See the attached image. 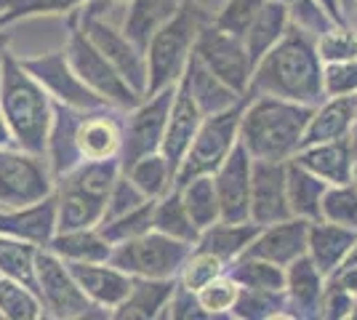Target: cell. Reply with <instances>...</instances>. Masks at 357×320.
I'll list each match as a JSON object with an SVG mask.
<instances>
[{"mask_svg":"<svg viewBox=\"0 0 357 320\" xmlns=\"http://www.w3.org/2000/svg\"><path fill=\"white\" fill-rule=\"evenodd\" d=\"M120 174H123V168H120L118 158H112V160H80L73 171L59 176L56 184H70V187H77V190H86L91 195L107 198L109 187L115 184Z\"/></svg>","mask_w":357,"mask_h":320,"instance_id":"obj_37","label":"cell"},{"mask_svg":"<svg viewBox=\"0 0 357 320\" xmlns=\"http://www.w3.org/2000/svg\"><path fill=\"white\" fill-rule=\"evenodd\" d=\"M251 96H280L288 102L317 107L326 99L323 61L314 48V35L301 27H291L278 46L267 51L253 67Z\"/></svg>","mask_w":357,"mask_h":320,"instance_id":"obj_1","label":"cell"},{"mask_svg":"<svg viewBox=\"0 0 357 320\" xmlns=\"http://www.w3.org/2000/svg\"><path fill=\"white\" fill-rule=\"evenodd\" d=\"M123 118L126 109L99 107L86 109L75 125V150L80 160H120L123 147Z\"/></svg>","mask_w":357,"mask_h":320,"instance_id":"obj_14","label":"cell"},{"mask_svg":"<svg viewBox=\"0 0 357 320\" xmlns=\"http://www.w3.org/2000/svg\"><path fill=\"white\" fill-rule=\"evenodd\" d=\"M176 190H178V195H181L184 208L190 213V219H192L195 227L200 229V232L222 219V206H219L216 184H213V176H211V174L195 176L190 182L178 184Z\"/></svg>","mask_w":357,"mask_h":320,"instance_id":"obj_33","label":"cell"},{"mask_svg":"<svg viewBox=\"0 0 357 320\" xmlns=\"http://www.w3.org/2000/svg\"><path fill=\"white\" fill-rule=\"evenodd\" d=\"M307 229H310L307 219L288 216L283 222H275V224L259 229L245 254H253V257L275 261L280 267H288L291 261H296L298 257L307 254Z\"/></svg>","mask_w":357,"mask_h":320,"instance_id":"obj_21","label":"cell"},{"mask_svg":"<svg viewBox=\"0 0 357 320\" xmlns=\"http://www.w3.org/2000/svg\"><path fill=\"white\" fill-rule=\"evenodd\" d=\"M355 184H357V171H355Z\"/></svg>","mask_w":357,"mask_h":320,"instance_id":"obj_61","label":"cell"},{"mask_svg":"<svg viewBox=\"0 0 357 320\" xmlns=\"http://www.w3.org/2000/svg\"><path fill=\"white\" fill-rule=\"evenodd\" d=\"M251 168L253 158L243 144L224 158V163L211 176L216 184V195L222 206L224 222H248L251 219Z\"/></svg>","mask_w":357,"mask_h":320,"instance_id":"obj_15","label":"cell"},{"mask_svg":"<svg viewBox=\"0 0 357 320\" xmlns=\"http://www.w3.org/2000/svg\"><path fill=\"white\" fill-rule=\"evenodd\" d=\"M35 294L43 305L45 318L77 320V318H109L102 307L91 305V299L80 291L67 261L59 259L51 248H38L35 257Z\"/></svg>","mask_w":357,"mask_h":320,"instance_id":"obj_6","label":"cell"},{"mask_svg":"<svg viewBox=\"0 0 357 320\" xmlns=\"http://www.w3.org/2000/svg\"><path fill=\"white\" fill-rule=\"evenodd\" d=\"M64 56L75 70V75L80 77L91 91H96L105 102H109L118 109H131L144 96L139 93L118 75V70L105 59V54L91 43V38L77 24V16L67 14V40H64Z\"/></svg>","mask_w":357,"mask_h":320,"instance_id":"obj_5","label":"cell"},{"mask_svg":"<svg viewBox=\"0 0 357 320\" xmlns=\"http://www.w3.org/2000/svg\"><path fill=\"white\" fill-rule=\"evenodd\" d=\"M224 273H227V261L213 257L211 251H203V248L192 245V251L187 254V259H184L181 270H178L176 280L184 289L197 291L203 289L208 280H213V277H219Z\"/></svg>","mask_w":357,"mask_h":320,"instance_id":"obj_45","label":"cell"},{"mask_svg":"<svg viewBox=\"0 0 357 320\" xmlns=\"http://www.w3.org/2000/svg\"><path fill=\"white\" fill-rule=\"evenodd\" d=\"M195 56L208 67L216 77H222L224 83L238 91L240 96L248 93V83L253 75V64L248 56V48L243 35L224 30L219 24H213V19H208L195 40Z\"/></svg>","mask_w":357,"mask_h":320,"instance_id":"obj_12","label":"cell"},{"mask_svg":"<svg viewBox=\"0 0 357 320\" xmlns=\"http://www.w3.org/2000/svg\"><path fill=\"white\" fill-rule=\"evenodd\" d=\"M232 318L238 320H272V318H288L285 307V294L275 291H259V289H243L240 286L238 302L232 307Z\"/></svg>","mask_w":357,"mask_h":320,"instance_id":"obj_40","label":"cell"},{"mask_svg":"<svg viewBox=\"0 0 357 320\" xmlns=\"http://www.w3.org/2000/svg\"><path fill=\"white\" fill-rule=\"evenodd\" d=\"M0 112L16 147L45 155L54 123V99L11 51L0 61Z\"/></svg>","mask_w":357,"mask_h":320,"instance_id":"obj_2","label":"cell"},{"mask_svg":"<svg viewBox=\"0 0 357 320\" xmlns=\"http://www.w3.org/2000/svg\"><path fill=\"white\" fill-rule=\"evenodd\" d=\"M70 273L75 275L80 291L91 299V305L102 307L109 312L128 296L134 277L115 267L112 261H67Z\"/></svg>","mask_w":357,"mask_h":320,"instance_id":"obj_17","label":"cell"},{"mask_svg":"<svg viewBox=\"0 0 357 320\" xmlns=\"http://www.w3.org/2000/svg\"><path fill=\"white\" fill-rule=\"evenodd\" d=\"M195 294H197V302L206 310L208 318H232V307L238 302L240 286L232 275L224 273L219 277L208 280L203 289H197Z\"/></svg>","mask_w":357,"mask_h":320,"instance_id":"obj_44","label":"cell"},{"mask_svg":"<svg viewBox=\"0 0 357 320\" xmlns=\"http://www.w3.org/2000/svg\"><path fill=\"white\" fill-rule=\"evenodd\" d=\"M243 107H245V96L240 99L235 107L216 112V115H206L197 134H195L192 144L187 155L181 158L176 168V179L174 187L190 182L195 176L203 174H213L216 168L224 163V158L235 150L240 142V118H243Z\"/></svg>","mask_w":357,"mask_h":320,"instance_id":"obj_7","label":"cell"},{"mask_svg":"<svg viewBox=\"0 0 357 320\" xmlns=\"http://www.w3.org/2000/svg\"><path fill=\"white\" fill-rule=\"evenodd\" d=\"M264 3L267 0H224L219 11L211 14V19H213V24H219L224 30L235 32V35H245L256 14L264 8Z\"/></svg>","mask_w":357,"mask_h":320,"instance_id":"obj_47","label":"cell"},{"mask_svg":"<svg viewBox=\"0 0 357 320\" xmlns=\"http://www.w3.org/2000/svg\"><path fill=\"white\" fill-rule=\"evenodd\" d=\"M190 251H192L190 243H181V241H174V238H168L158 229H149L134 241L112 245L109 261L131 277L168 280V277L178 275Z\"/></svg>","mask_w":357,"mask_h":320,"instance_id":"obj_10","label":"cell"},{"mask_svg":"<svg viewBox=\"0 0 357 320\" xmlns=\"http://www.w3.org/2000/svg\"><path fill=\"white\" fill-rule=\"evenodd\" d=\"M152 229L163 232L174 241L195 245L200 238V229L195 227V222L190 219V213L181 203L176 187H171L163 198L155 200V211H152Z\"/></svg>","mask_w":357,"mask_h":320,"instance_id":"obj_34","label":"cell"},{"mask_svg":"<svg viewBox=\"0 0 357 320\" xmlns=\"http://www.w3.org/2000/svg\"><path fill=\"white\" fill-rule=\"evenodd\" d=\"M211 14L213 11L203 8L200 3L184 0L176 14L152 35L147 51H144V56H147V93L176 86V80L181 77L187 61L192 56L197 32L211 19Z\"/></svg>","mask_w":357,"mask_h":320,"instance_id":"obj_4","label":"cell"},{"mask_svg":"<svg viewBox=\"0 0 357 320\" xmlns=\"http://www.w3.org/2000/svg\"><path fill=\"white\" fill-rule=\"evenodd\" d=\"M0 315L6 320H40L43 305L27 283L0 275Z\"/></svg>","mask_w":357,"mask_h":320,"instance_id":"obj_38","label":"cell"},{"mask_svg":"<svg viewBox=\"0 0 357 320\" xmlns=\"http://www.w3.org/2000/svg\"><path fill=\"white\" fill-rule=\"evenodd\" d=\"M331 280H336L339 286H344L347 291H352L357 296V261L355 264H344L336 275H331Z\"/></svg>","mask_w":357,"mask_h":320,"instance_id":"obj_53","label":"cell"},{"mask_svg":"<svg viewBox=\"0 0 357 320\" xmlns=\"http://www.w3.org/2000/svg\"><path fill=\"white\" fill-rule=\"evenodd\" d=\"M291 160L298 166L312 171L317 179L326 184H347L355 179L357 158L352 153L349 139H333V142H320V144H307L301 147Z\"/></svg>","mask_w":357,"mask_h":320,"instance_id":"obj_23","label":"cell"},{"mask_svg":"<svg viewBox=\"0 0 357 320\" xmlns=\"http://www.w3.org/2000/svg\"><path fill=\"white\" fill-rule=\"evenodd\" d=\"M339 6H342V11H344V19H347V11L355 6V0H339Z\"/></svg>","mask_w":357,"mask_h":320,"instance_id":"obj_59","label":"cell"},{"mask_svg":"<svg viewBox=\"0 0 357 320\" xmlns=\"http://www.w3.org/2000/svg\"><path fill=\"white\" fill-rule=\"evenodd\" d=\"M8 6H11V0H0V19H3V14L8 11Z\"/></svg>","mask_w":357,"mask_h":320,"instance_id":"obj_60","label":"cell"},{"mask_svg":"<svg viewBox=\"0 0 357 320\" xmlns=\"http://www.w3.org/2000/svg\"><path fill=\"white\" fill-rule=\"evenodd\" d=\"M8 46H11V35H8V27H0V61L6 59V54H8Z\"/></svg>","mask_w":357,"mask_h":320,"instance_id":"obj_56","label":"cell"},{"mask_svg":"<svg viewBox=\"0 0 357 320\" xmlns=\"http://www.w3.org/2000/svg\"><path fill=\"white\" fill-rule=\"evenodd\" d=\"M355 305H357L355 294L328 277L323 299H320V320H349Z\"/></svg>","mask_w":357,"mask_h":320,"instance_id":"obj_51","label":"cell"},{"mask_svg":"<svg viewBox=\"0 0 357 320\" xmlns=\"http://www.w3.org/2000/svg\"><path fill=\"white\" fill-rule=\"evenodd\" d=\"M259 229L261 227L251 219L248 222H224V219H219L216 224H211L200 232L195 245L203 248V251H211L213 257L227 261V267H229L238 257H243L248 251V245L253 243Z\"/></svg>","mask_w":357,"mask_h":320,"instance_id":"obj_29","label":"cell"},{"mask_svg":"<svg viewBox=\"0 0 357 320\" xmlns=\"http://www.w3.org/2000/svg\"><path fill=\"white\" fill-rule=\"evenodd\" d=\"M320 219L333 224L357 229V184L355 179L347 184H328L323 203H320Z\"/></svg>","mask_w":357,"mask_h":320,"instance_id":"obj_43","label":"cell"},{"mask_svg":"<svg viewBox=\"0 0 357 320\" xmlns=\"http://www.w3.org/2000/svg\"><path fill=\"white\" fill-rule=\"evenodd\" d=\"M357 243V229L333 224L328 219H314L307 229V257L317 264V270L331 277L344 267L347 257Z\"/></svg>","mask_w":357,"mask_h":320,"instance_id":"obj_22","label":"cell"},{"mask_svg":"<svg viewBox=\"0 0 357 320\" xmlns=\"http://www.w3.org/2000/svg\"><path fill=\"white\" fill-rule=\"evenodd\" d=\"M181 80L187 83V89L192 93L195 105L200 107L203 118H206V115L224 112V109L235 107L240 99H243L238 91H232V89L224 83L222 77L213 75L208 67L195 56V51H192V56H190V61H187V67H184V73H181Z\"/></svg>","mask_w":357,"mask_h":320,"instance_id":"obj_26","label":"cell"},{"mask_svg":"<svg viewBox=\"0 0 357 320\" xmlns=\"http://www.w3.org/2000/svg\"><path fill=\"white\" fill-rule=\"evenodd\" d=\"M283 3L288 8V14H291V22L301 30L312 32V35H320L331 24H336L317 0H283Z\"/></svg>","mask_w":357,"mask_h":320,"instance_id":"obj_50","label":"cell"},{"mask_svg":"<svg viewBox=\"0 0 357 320\" xmlns=\"http://www.w3.org/2000/svg\"><path fill=\"white\" fill-rule=\"evenodd\" d=\"M45 248H51L64 261H109V254H112V243L102 235L99 227L56 232Z\"/></svg>","mask_w":357,"mask_h":320,"instance_id":"obj_32","label":"cell"},{"mask_svg":"<svg viewBox=\"0 0 357 320\" xmlns=\"http://www.w3.org/2000/svg\"><path fill=\"white\" fill-rule=\"evenodd\" d=\"M200 123H203V112H200V107L195 105L187 83L178 77L174 102H171V112H168V123H165L163 142H160V153L165 155V160L171 163L174 171H176L181 158L190 150Z\"/></svg>","mask_w":357,"mask_h":320,"instance_id":"obj_20","label":"cell"},{"mask_svg":"<svg viewBox=\"0 0 357 320\" xmlns=\"http://www.w3.org/2000/svg\"><path fill=\"white\" fill-rule=\"evenodd\" d=\"M347 24H349V27L357 32V0H355V6L347 11Z\"/></svg>","mask_w":357,"mask_h":320,"instance_id":"obj_57","label":"cell"},{"mask_svg":"<svg viewBox=\"0 0 357 320\" xmlns=\"http://www.w3.org/2000/svg\"><path fill=\"white\" fill-rule=\"evenodd\" d=\"M291 27H294V22H291V14H288L283 0H267L264 8L256 14L251 27L243 35L253 67L261 61V56L267 51H272V48L283 40L285 32L291 30Z\"/></svg>","mask_w":357,"mask_h":320,"instance_id":"obj_28","label":"cell"},{"mask_svg":"<svg viewBox=\"0 0 357 320\" xmlns=\"http://www.w3.org/2000/svg\"><path fill=\"white\" fill-rule=\"evenodd\" d=\"M147 195L136 187L126 174H120L115 184L109 187V192H107V203H105V216H102V222L107 219H115V216H123V213L134 211L139 208L142 203H147Z\"/></svg>","mask_w":357,"mask_h":320,"instance_id":"obj_48","label":"cell"},{"mask_svg":"<svg viewBox=\"0 0 357 320\" xmlns=\"http://www.w3.org/2000/svg\"><path fill=\"white\" fill-rule=\"evenodd\" d=\"M152 211H155V200H147V203H142L134 211L115 216V219H107V222H99L96 227L102 229V235L109 243L120 245L152 229Z\"/></svg>","mask_w":357,"mask_h":320,"instance_id":"obj_42","label":"cell"},{"mask_svg":"<svg viewBox=\"0 0 357 320\" xmlns=\"http://www.w3.org/2000/svg\"><path fill=\"white\" fill-rule=\"evenodd\" d=\"M349 144H352V153H355V158H357V118H355V123H352V128H349Z\"/></svg>","mask_w":357,"mask_h":320,"instance_id":"obj_58","label":"cell"},{"mask_svg":"<svg viewBox=\"0 0 357 320\" xmlns=\"http://www.w3.org/2000/svg\"><path fill=\"white\" fill-rule=\"evenodd\" d=\"M0 235L45 248L56 235V192L22 208H0Z\"/></svg>","mask_w":357,"mask_h":320,"instance_id":"obj_19","label":"cell"},{"mask_svg":"<svg viewBox=\"0 0 357 320\" xmlns=\"http://www.w3.org/2000/svg\"><path fill=\"white\" fill-rule=\"evenodd\" d=\"M56 192V176L45 155L0 147V208H22Z\"/></svg>","mask_w":357,"mask_h":320,"instance_id":"obj_9","label":"cell"},{"mask_svg":"<svg viewBox=\"0 0 357 320\" xmlns=\"http://www.w3.org/2000/svg\"><path fill=\"white\" fill-rule=\"evenodd\" d=\"M227 273L238 280L243 289H259V291H275L280 294L285 289V267L267 261L253 254H243L227 267Z\"/></svg>","mask_w":357,"mask_h":320,"instance_id":"obj_35","label":"cell"},{"mask_svg":"<svg viewBox=\"0 0 357 320\" xmlns=\"http://www.w3.org/2000/svg\"><path fill=\"white\" fill-rule=\"evenodd\" d=\"M285 190H288V206H291L294 216L307 219V222L320 219V203L328 190L323 179H317L312 171L298 166L296 160H288L285 163Z\"/></svg>","mask_w":357,"mask_h":320,"instance_id":"obj_31","label":"cell"},{"mask_svg":"<svg viewBox=\"0 0 357 320\" xmlns=\"http://www.w3.org/2000/svg\"><path fill=\"white\" fill-rule=\"evenodd\" d=\"M102 3H89L83 8H77V24L91 38V43L105 54V59L118 70V75L134 89L139 96L147 93V56L144 51L126 38V32L118 24H112L102 11Z\"/></svg>","mask_w":357,"mask_h":320,"instance_id":"obj_8","label":"cell"},{"mask_svg":"<svg viewBox=\"0 0 357 320\" xmlns=\"http://www.w3.org/2000/svg\"><path fill=\"white\" fill-rule=\"evenodd\" d=\"M0 320H3V315H0Z\"/></svg>","mask_w":357,"mask_h":320,"instance_id":"obj_62","label":"cell"},{"mask_svg":"<svg viewBox=\"0 0 357 320\" xmlns=\"http://www.w3.org/2000/svg\"><path fill=\"white\" fill-rule=\"evenodd\" d=\"M123 174H126L149 200L163 198L165 192L174 187V179H176V171L171 168V163L165 160L163 153H149V155H144V158H139L134 166H128Z\"/></svg>","mask_w":357,"mask_h":320,"instance_id":"obj_36","label":"cell"},{"mask_svg":"<svg viewBox=\"0 0 357 320\" xmlns=\"http://www.w3.org/2000/svg\"><path fill=\"white\" fill-rule=\"evenodd\" d=\"M326 96H357V56L323 64Z\"/></svg>","mask_w":357,"mask_h":320,"instance_id":"obj_49","label":"cell"},{"mask_svg":"<svg viewBox=\"0 0 357 320\" xmlns=\"http://www.w3.org/2000/svg\"><path fill=\"white\" fill-rule=\"evenodd\" d=\"M174 289H176V277H168V280H158V277H134L128 296L112 310V318H118V320L163 318Z\"/></svg>","mask_w":357,"mask_h":320,"instance_id":"obj_25","label":"cell"},{"mask_svg":"<svg viewBox=\"0 0 357 320\" xmlns=\"http://www.w3.org/2000/svg\"><path fill=\"white\" fill-rule=\"evenodd\" d=\"M314 48L323 64L331 61H342L357 56V32L344 22V24H331L328 30L314 35Z\"/></svg>","mask_w":357,"mask_h":320,"instance_id":"obj_46","label":"cell"},{"mask_svg":"<svg viewBox=\"0 0 357 320\" xmlns=\"http://www.w3.org/2000/svg\"><path fill=\"white\" fill-rule=\"evenodd\" d=\"M312 107L280 96H251L240 118V144L253 160H291L301 147Z\"/></svg>","mask_w":357,"mask_h":320,"instance_id":"obj_3","label":"cell"},{"mask_svg":"<svg viewBox=\"0 0 357 320\" xmlns=\"http://www.w3.org/2000/svg\"><path fill=\"white\" fill-rule=\"evenodd\" d=\"M107 198L91 195L70 184H56V232L96 227L105 216Z\"/></svg>","mask_w":357,"mask_h":320,"instance_id":"obj_30","label":"cell"},{"mask_svg":"<svg viewBox=\"0 0 357 320\" xmlns=\"http://www.w3.org/2000/svg\"><path fill=\"white\" fill-rule=\"evenodd\" d=\"M285 163L288 160H253L251 222H256L259 227L294 216L288 206V190H285Z\"/></svg>","mask_w":357,"mask_h":320,"instance_id":"obj_16","label":"cell"},{"mask_svg":"<svg viewBox=\"0 0 357 320\" xmlns=\"http://www.w3.org/2000/svg\"><path fill=\"white\" fill-rule=\"evenodd\" d=\"M184 0H126V16L120 30L139 51H147L152 35L178 11Z\"/></svg>","mask_w":357,"mask_h":320,"instance_id":"obj_27","label":"cell"},{"mask_svg":"<svg viewBox=\"0 0 357 320\" xmlns=\"http://www.w3.org/2000/svg\"><path fill=\"white\" fill-rule=\"evenodd\" d=\"M355 118L357 96H326L320 105L312 107L310 123H307L304 137H301V147L349 137V128H352Z\"/></svg>","mask_w":357,"mask_h":320,"instance_id":"obj_24","label":"cell"},{"mask_svg":"<svg viewBox=\"0 0 357 320\" xmlns=\"http://www.w3.org/2000/svg\"><path fill=\"white\" fill-rule=\"evenodd\" d=\"M11 144H14V139H11V131H8L6 118H3V112H0V147H11Z\"/></svg>","mask_w":357,"mask_h":320,"instance_id":"obj_55","label":"cell"},{"mask_svg":"<svg viewBox=\"0 0 357 320\" xmlns=\"http://www.w3.org/2000/svg\"><path fill=\"white\" fill-rule=\"evenodd\" d=\"M89 3H126V0H11L8 11L0 19V27H11L38 16H67Z\"/></svg>","mask_w":357,"mask_h":320,"instance_id":"obj_39","label":"cell"},{"mask_svg":"<svg viewBox=\"0 0 357 320\" xmlns=\"http://www.w3.org/2000/svg\"><path fill=\"white\" fill-rule=\"evenodd\" d=\"M328 277L307 254L285 267V307L291 320H317Z\"/></svg>","mask_w":357,"mask_h":320,"instance_id":"obj_18","label":"cell"},{"mask_svg":"<svg viewBox=\"0 0 357 320\" xmlns=\"http://www.w3.org/2000/svg\"><path fill=\"white\" fill-rule=\"evenodd\" d=\"M22 64L30 70V75L51 93L54 102L75 109H99V107H112L105 102L96 91H91L89 86L75 75L70 61L61 51H48V54H38V56H24Z\"/></svg>","mask_w":357,"mask_h":320,"instance_id":"obj_13","label":"cell"},{"mask_svg":"<svg viewBox=\"0 0 357 320\" xmlns=\"http://www.w3.org/2000/svg\"><path fill=\"white\" fill-rule=\"evenodd\" d=\"M323 8L328 11V16L333 19V22H339V24H344L347 19H344V11H342V6H339V0H317Z\"/></svg>","mask_w":357,"mask_h":320,"instance_id":"obj_54","label":"cell"},{"mask_svg":"<svg viewBox=\"0 0 357 320\" xmlns=\"http://www.w3.org/2000/svg\"><path fill=\"white\" fill-rule=\"evenodd\" d=\"M176 86H168L155 93H147L142 102L126 109L123 118V147H120V168L126 171L139 158L149 153H160V142L165 134V123L171 112Z\"/></svg>","mask_w":357,"mask_h":320,"instance_id":"obj_11","label":"cell"},{"mask_svg":"<svg viewBox=\"0 0 357 320\" xmlns=\"http://www.w3.org/2000/svg\"><path fill=\"white\" fill-rule=\"evenodd\" d=\"M35 257L38 245L0 235V275H8L35 289Z\"/></svg>","mask_w":357,"mask_h":320,"instance_id":"obj_41","label":"cell"},{"mask_svg":"<svg viewBox=\"0 0 357 320\" xmlns=\"http://www.w3.org/2000/svg\"><path fill=\"white\" fill-rule=\"evenodd\" d=\"M163 318L203 320V318H208V315H206V310H203L200 302H197V294L190 289H184V286L176 280V289H174V294H171V302H168V307H165Z\"/></svg>","mask_w":357,"mask_h":320,"instance_id":"obj_52","label":"cell"}]
</instances>
